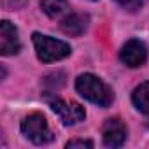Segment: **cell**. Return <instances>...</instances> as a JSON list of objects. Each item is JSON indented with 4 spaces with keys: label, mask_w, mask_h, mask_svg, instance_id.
I'll list each match as a JSON object with an SVG mask.
<instances>
[{
    "label": "cell",
    "mask_w": 149,
    "mask_h": 149,
    "mask_svg": "<svg viewBox=\"0 0 149 149\" xmlns=\"http://www.w3.org/2000/svg\"><path fill=\"white\" fill-rule=\"evenodd\" d=\"M102 139L107 147H121L126 140V126L121 119H107L102 126Z\"/></svg>",
    "instance_id": "8992f818"
},
{
    "label": "cell",
    "mask_w": 149,
    "mask_h": 149,
    "mask_svg": "<svg viewBox=\"0 0 149 149\" xmlns=\"http://www.w3.org/2000/svg\"><path fill=\"white\" fill-rule=\"evenodd\" d=\"M32 40H33V46L37 51V58L44 63H53V61L63 60L72 53V49L67 42H63L60 39H53L49 35H42L39 32H35L32 35Z\"/></svg>",
    "instance_id": "7a4b0ae2"
},
{
    "label": "cell",
    "mask_w": 149,
    "mask_h": 149,
    "mask_svg": "<svg viewBox=\"0 0 149 149\" xmlns=\"http://www.w3.org/2000/svg\"><path fill=\"white\" fill-rule=\"evenodd\" d=\"M67 0H40V7L49 18H58L67 9Z\"/></svg>",
    "instance_id": "30bf717a"
},
{
    "label": "cell",
    "mask_w": 149,
    "mask_h": 149,
    "mask_svg": "<svg viewBox=\"0 0 149 149\" xmlns=\"http://www.w3.org/2000/svg\"><path fill=\"white\" fill-rule=\"evenodd\" d=\"M93 2H95V0H93Z\"/></svg>",
    "instance_id": "4fadbf2b"
},
{
    "label": "cell",
    "mask_w": 149,
    "mask_h": 149,
    "mask_svg": "<svg viewBox=\"0 0 149 149\" xmlns=\"http://www.w3.org/2000/svg\"><path fill=\"white\" fill-rule=\"evenodd\" d=\"M65 147H68V149H74V147H88V149H91L93 142L91 140H84V139H76V140H68Z\"/></svg>",
    "instance_id": "7c38bea8"
},
{
    "label": "cell",
    "mask_w": 149,
    "mask_h": 149,
    "mask_svg": "<svg viewBox=\"0 0 149 149\" xmlns=\"http://www.w3.org/2000/svg\"><path fill=\"white\" fill-rule=\"evenodd\" d=\"M60 28L67 35L79 37L88 28V16L86 14H81V13H72L67 18H63V21L60 23Z\"/></svg>",
    "instance_id": "ba28073f"
},
{
    "label": "cell",
    "mask_w": 149,
    "mask_h": 149,
    "mask_svg": "<svg viewBox=\"0 0 149 149\" xmlns=\"http://www.w3.org/2000/svg\"><path fill=\"white\" fill-rule=\"evenodd\" d=\"M76 90L83 98L100 107H109L114 100V95L109 86L93 74H81L76 79Z\"/></svg>",
    "instance_id": "6da1fadb"
},
{
    "label": "cell",
    "mask_w": 149,
    "mask_h": 149,
    "mask_svg": "<svg viewBox=\"0 0 149 149\" xmlns=\"http://www.w3.org/2000/svg\"><path fill=\"white\" fill-rule=\"evenodd\" d=\"M116 4H118V6H121L123 9H126V11L133 13V11H137V9H140V7H142L144 0H116Z\"/></svg>",
    "instance_id": "8fae6325"
},
{
    "label": "cell",
    "mask_w": 149,
    "mask_h": 149,
    "mask_svg": "<svg viewBox=\"0 0 149 149\" xmlns=\"http://www.w3.org/2000/svg\"><path fill=\"white\" fill-rule=\"evenodd\" d=\"M19 49H21V42L16 26L11 21L4 19L0 23V53L4 56H11L19 53Z\"/></svg>",
    "instance_id": "5b68a950"
},
{
    "label": "cell",
    "mask_w": 149,
    "mask_h": 149,
    "mask_svg": "<svg viewBox=\"0 0 149 149\" xmlns=\"http://www.w3.org/2000/svg\"><path fill=\"white\" fill-rule=\"evenodd\" d=\"M119 58H121V61H123L126 67L137 68V67H140V65L146 61V46H144L140 40L132 39V40H128V42L121 47Z\"/></svg>",
    "instance_id": "52a82bcc"
},
{
    "label": "cell",
    "mask_w": 149,
    "mask_h": 149,
    "mask_svg": "<svg viewBox=\"0 0 149 149\" xmlns=\"http://www.w3.org/2000/svg\"><path fill=\"white\" fill-rule=\"evenodd\" d=\"M51 111L60 118V121L67 126L76 125L79 121H83L86 118L84 107H81L77 102H65L60 97H46Z\"/></svg>",
    "instance_id": "277c9868"
},
{
    "label": "cell",
    "mask_w": 149,
    "mask_h": 149,
    "mask_svg": "<svg viewBox=\"0 0 149 149\" xmlns=\"http://www.w3.org/2000/svg\"><path fill=\"white\" fill-rule=\"evenodd\" d=\"M132 102L142 114L149 116V83H142L133 90Z\"/></svg>",
    "instance_id": "9c48e42d"
},
{
    "label": "cell",
    "mask_w": 149,
    "mask_h": 149,
    "mask_svg": "<svg viewBox=\"0 0 149 149\" xmlns=\"http://www.w3.org/2000/svg\"><path fill=\"white\" fill-rule=\"evenodd\" d=\"M21 132L30 142H33L37 146L49 144L54 139V135L47 125V119L39 112H33L21 121Z\"/></svg>",
    "instance_id": "3957f363"
}]
</instances>
